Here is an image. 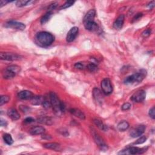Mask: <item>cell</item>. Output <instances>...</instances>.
Returning a JSON list of instances; mask_svg holds the SVG:
<instances>
[{
	"label": "cell",
	"instance_id": "obj_34",
	"mask_svg": "<svg viewBox=\"0 0 155 155\" xmlns=\"http://www.w3.org/2000/svg\"><path fill=\"white\" fill-rule=\"evenodd\" d=\"M131 107H132L131 104H130L129 102H126V103H124V104L122 106L121 108L123 111H127L130 109Z\"/></svg>",
	"mask_w": 155,
	"mask_h": 155
},
{
	"label": "cell",
	"instance_id": "obj_18",
	"mask_svg": "<svg viewBox=\"0 0 155 155\" xmlns=\"http://www.w3.org/2000/svg\"><path fill=\"white\" fill-rule=\"evenodd\" d=\"M7 115L13 121H17L20 118V115L15 108H10L7 111Z\"/></svg>",
	"mask_w": 155,
	"mask_h": 155
},
{
	"label": "cell",
	"instance_id": "obj_36",
	"mask_svg": "<svg viewBox=\"0 0 155 155\" xmlns=\"http://www.w3.org/2000/svg\"><path fill=\"white\" fill-rule=\"evenodd\" d=\"M43 106L44 108H46V109H48L51 106V103L50 101L49 102L47 100L44 99L43 102Z\"/></svg>",
	"mask_w": 155,
	"mask_h": 155
},
{
	"label": "cell",
	"instance_id": "obj_11",
	"mask_svg": "<svg viewBox=\"0 0 155 155\" xmlns=\"http://www.w3.org/2000/svg\"><path fill=\"white\" fill-rule=\"evenodd\" d=\"M146 129V126L140 125L134 128H133L130 133V135L133 138H136L141 136L142 134L145 132Z\"/></svg>",
	"mask_w": 155,
	"mask_h": 155
},
{
	"label": "cell",
	"instance_id": "obj_30",
	"mask_svg": "<svg viewBox=\"0 0 155 155\" xmlns=\"http://www.w3.org/2000/svg\"><path fill=\"white\" fill-rule=\"evenodd\" d=\"M147 139V138L146 136H142L139 138L138 139L133 143L134 145H138V144H142L145 142Z\"/></svg>",
	"mask_w": 155,
	"mask_h": 155
},
{
	"label": "cell",
	"instance_id": "obj_5",
	"mask_svg": "<svg viewBox=\"0 0 155 155\" xmlns=\"http://www.w3.org/2000/svg\"><path fill=\"white\" fill-rule=\"evenodd\" d=\"M148 148H139L136 147H128L125 150H122V151L118 153V154H142L147 151Z\"/></svg>",
	"mask_w": 155,
	"mask_h": 155
},
{
	"label": "cell",
	"instance_id": "obj_28",
	"mask_svg": "<svg viewBox=\"0 0 155 155\" xmlns=\"http://www.w3.org/2000/svg\"><path fill=\"white\" fill-rule=\"evenodd\" d=\"M30 1H29V0H19V1H18L16 2V6L17 7H24L27 6V5L30 3Z\"/></svg>",
	"mask_w": 155,
	"mask_h": 155
},
{
	"label": "cell",
	"instance_id": "obj_37",
	"mask_svg": "<svg viewBox=\"0 0 155 155\" xmlns=\"http://www.w3.org/2000/svg\"><path fill=\"white\" fill-rule=\"evenodd\" d=\"M148 115H149L150 117L152 118L153 120H154V119H155V108H154V107H153L151 108V109L149 110Z\"/></svg>",
	"mask_w": 155,
	"mask_h": 155
},
{
	"label": "cell",
	"instance_id": "obj_25",
	"mask_svg": "<svg viewBox=\"0 0 155 155\" xmlns=\"http://www.w3.org/2000/svg\"><path fill=\"white\" fill-rule=\"evenodd\" d=\"M52 15L53 13L51 12H47L42 18H41V23L42 24H45L46 23H47L49 21V20L51 18V16H52Z\"/></svg>",
	"mask_w": 155,
	"mask_h": 155
},
{
	"label": "cell",
	"instance_id": "obj_20",
	"mask_svg": "<svg viewBox=\"0 0 155 155\" xmlns=\"http://www.w3.org/2000/svg\"><path fill=\"white\" fill-rule=\"evenodd\" d=\"M94 122L95 124L100 129V130L104 132H107L108 130V127L101 120H100V119L98 118L95 119L94 120Z\"/></svg>",
	"mask_w": 155,
	"mask_h": 155
},
{
	"label": "cell",
	"instance_id": "obj_33",
	"mask_svg": "<svg viewBox=\"0 0 155 155\" xmlns=\"http://www.w3.org/2000/svg\"><path fill=\"white\" fill-rule=\"evenodd\" d=\"M58 5V3H51L50 6H49L48 7V12H52V11L53 10H55L56 7H57Z\"/></svg>",
	"mask_w": 155,
	"mask_h": 155
},
{
	"label": "cell",
	"instance_id": "obj_17",
	"mask_svg": "<svg viewBox=\"0 0 155 155\" xmlns=\"http://www.w3.org/2000/svg\"><path fill=\"white\" fill-rule=\"evenodd\" d=\"M45 129L41 126L33 127L29 130V133L32 135H43L45 133Z\"/></svg>",
	"mask_w": 155,
	"mask_h": 155
},
{
	"label": "cell",
	"instance_id": "obj_32",
	"mask_svg": "<svg viewBox=\"0 0 155 155\" xmlns=\"http://www.w3.org/2000/svg\"><path fill=\"white\" fill-rule=\"evenodd\" d=\"M74 67L75 68L79 70H84L85 68H86V66L82 63H77L75 64Z\"/></svg>",
	"mask_w": 155,
	"mask_h": 155
},
{
	"label": "cell",
	"instance_id": "obj_13",
	"mask_svg": "<svg viewBox=\"0 0 155 155\" xmlns=\"http://www.w3.org/2000/svg\"><path fill=\"white\" fill-rule=\"evenodd\" d=\"M84 25L85 28L91 31V32H94V31H96L99 29V26H98V24L94 21H85L84 22Z\"/></svg>",
	"mask_w": 155,
	"mask_h": 155
},
{
	"label": "cell",
	"instance_id": "obj_6",
	"mask_svg": "<svg viewBox=\"0 0 155 155\" xmlns=\"http://www.w3.org/2000/svg\"><path fill=\"white\" fill-rule=\"evenodd\" d=\"M92 135H93V137H94V141L95 143L96 144V145L98 146V147H99L101 150H103V151L107 150L108 146H107V144L104 142V139L100 136L99 134L96 133L95 130H93Z\"/></svg>",
	"mask_w": 155,
	"mask_h": 155
},
{
	"label": "cell",
	"instance_id": "obj_41",
	"mask_svg": "<svg viewBox=\"0 0 155 155\" xmlns=\"http://www.w3.org/2000/svg\"><path fill=\"white\" fill-rule=\"evenodd\" d=\"M42 135V136H41V138H42L44 139H46V140H50V139H52V138H51V136L50 135H45L44 133L43 134V135Z\"/></svg>",
	"mask_w": 155,
	"mask_h": 155
},
{
	"label": "cell",
	"instance_id": "obj_44",
	"mask_svg": "<svg viewBox=\"0 0 155 155\" xmlns=\"http://www.w3.org/2000/svg\"><path fill=\"white\" fill-rule=\"evenodd\" d=\"M11 1H4V0H1V6H0V7H2L3 6H4V5H6V4L9 3H10Z\"/></svg>",
	"mask_w": 155,
	"mask_h": 155
},
{
	"label": "cell",
	"instance_id": "obj_19",
	"mask_svg": "<svg viewBox=\"0 0 155 155\" xmlns=\"http://www.w3.org/2000/svg\"><path fill=\"white\" fill-rule=\"evenodd\" d=\"M70 112L71 114L76 116V118L80 119V120H85L86 116L84 115V113L81 110L78 109V108H71V109L70 110Z\"/></svg>",
	"mask_w": 155,
	"mask_h": 155
},
{
	"label": "cell",
	"instance_id": "obj_23",
	"mask_svg": "<svg viewBox=\"0 0 155 155\" xmlns=\"http://www.w3.org/2000/svg\"><path fill=\"white\" fill-rule=\"evenodd\" d=\"M129 126H130V125H129L128 122L126 121H122L118 124L117 128L120 132H125L129 128Z\"/></svg>",
	"mask_w": 155,
	"mask_h": 155
},
{
	"label": "cell",
	"instance_id": "obj_14",
	"mask_svg": "<svg viewBox=\"0 0 155 155\" xmlns=\"http://www.w3.org/2000/svg\"><path fill=\"white\" fill-rule=\"evenodd\" d=\"M18 98L21 100H32L33 96V94L32 92L29 90H23L19 92L18 95Z\"/></svg>",
	"mask_w": 155,
	"mask_h": 155
},
{
	"label": "cell",
	"instance_id": "obj_2",
	"mask_svg": "<svg viewBox=\"0 0 155 155\" xmlns=\"http://www.w3.org/2000/svg\"><path fill=\"white\" fill-rule=\"evenodd\" d=\"M36 42L42 47H48L55 41L54 36L47 32H40L36 35Z\"/></svg>",
	"mask_w": 155,
	"mask_h": 155
},
{
	"label": "cell",
	"instance_id": "obj_1",
	"mask_svg": "<svg viewBox=\"0 0 155 155\" xmlns=\"http://www.w3.org/2000/svg\"><path fill=\"white\" fill-rule=\"evenodd\" d=\"M49 96L51 106L53 108L55 114L57 116H61L65 110V107L64 102L59 100L57 95L55 92H50Z\"/></svg>",
	"mask_w": 155,
	"mask_h": 155
},
{
	"label": "cell",
	"instance_id": "obj_42",
	"mask_svg": "<svg viewBox=\"0 0 155 155\" xmlns=\"http://www.w3.org/2000/svg\"><path fill=\"white\" fill-rule=\"evenodd\" d=\"M0 124L1 127H6L7 125V123L6 121L4 120L3 119H1V121H0Z\"/></svg>",
	"mask_w": 155,
	"mask_h": 155
},
{
	"label": "cell",
	"instance_id": "obj_31",
	"mask_svg": "<svg viewBox=\"0 0 155 155\" xmlns=\"http://www.w3.org/2000/svg\"><path fill=\"white\" fill-rule=\"evenodd\" d=\"M75 3V1H66L63 6H62L61 7V9H67V8H69L70 7H71L72 5H73V4Z\"/></svg>",
	"mask_w": 155,
	"mask_h": 155
},
{
	"label": "cell",
	"instance_id": "obj_4",
	"mask_svg": "<svg viewBox=\"0 0 155 155\" xmlns=\"http://www.w3.org/2000/svg\"><path fill=\"white\" fill-rule=\"evenodd\" d=\"M21 70V67L17 65H12L8 66L3 71V77L4 79H12L16 76Z\"/></svg>",
	"mask_w": 155,
	"mask_h": 155
},
{
	"label": "cell",
	"instance_id": "obj_9",
	"mask_svg": "<svg viewBox=\"0 0 155 155\" xmlns=\"http://www.w3.org/2000/svg\"><path fill=\"white\" fill-rule=\"evenodd\" d=\"M5 26L8 28H12L13 29H17V30H24L26 26L25 25L21 22H18L16 21H13V20H10L6 23V24H4Z\"/></svg>",
	"mask_w": 155,
	"mask_h": 155
},
{
	"label": "cell",
	"instance_id": "obj_40",
	"mask_svg": "<svg viewBox=\"0 0 155 155\" xmlns=\"http://www.w3.org/2000/svg\"><path fill=\"white\" fill-rule=\"evenodd\" d=\"M142 16V13H137V14L135 15V17H134V18H133V22L135 21H137L138 19H139V18H140Z\"/></svg>",
	"mask_w": 155,
	"mask_h": 155
},
{
	"label": "cell",
	"instance_id": "obj_10",
	"mask_svg": "<svg viewBox=\"0 0 155 155\" xmlns=\"http://www.w3.org/2000/svg\"><path fill=\"white\" fill-rule=\"evenodd\" d=\"M146 93L143 90H138L134 94L132 97L131 100L134 102H142L146 99Z\"/></svg>",
	"mask_w": 155,
	"mask_h": 155
},
{
	"label": "cell",
	"instance_id": "obj_43",
	"mask_svg": "<svg viewBox=\"0 0 155 155\" xmlns=\"http://www.w3.org/2000/svg\"><path fill=\"white\" fill-rule=\"evenodd\" d=\"M154 4H155L154 1H152V2H150V3L148 4L147 7H148L150 9H152L154 7Z\"/></svg>",
	"mask_w": 155,
	"mask_h": 155
},
{
	"label": "cell",
	"instance_id": "obj_16",
	"mask_svg": "<svg viewBox=\"0 0 155 155\" xmlns=\"http://www.w3.org/2000/svg\"><path fill=\"white\" fill-rule=\"evenodd\" d=\"M93 95H94V100L98 104H102L104 98H103L101 92L99 89L97 88H95L93 90Z\"/></svg>",
	"mask_w": 155,
	"mask_h": 155
},
{
	"label": "cell",
	"instance_id": "obj_24",
	"mask_svg": "<svg viewBox=\"0 0 155 155\" xmlns=\"http://www.w3.org/2000/svg\"><path fill=\"white\" fill-rule=\"evenodd\" d=\"M38 122L41 124H52V120H51L50 118L49 117H41L38 119Z\"/></svg>",
	"mask_w": 155,
	"mask_h": 155
},
{
	"label": "cell",
	"instance_id": "obj_22",
	"mask_svg": "<svg viewBox=\"0 0 155 155\" xmlns=\"http://www.w3.org/2000/svg\"><path fill=\"white\" fill-rule=\"evenodd\" d=\"M45 98L41 96H33L32 100H31V102L32 104L35 106H38L43 104V102L44 101Z\"/></svg>",
	"mask_w": 155,
	"mask_h": 155
},
{
	"label": "cell",
	"instance_id": "obj_3",
	"mask_svg": "<svg viewBox=\"0 0 155 155\" xmlns=\"http://www.w3.org/2000/svg\"><path fill=\"white\" fill-rule=\"evenodd\" d=\"M146 74L147 73L145 70H141L135 74L127 77L125 80L124 81V82L127 85L139 83V82L142 81L144 78L146 77Z\"/></svg>",
	"mask_w": 155,
	"mask_h": 155
},
{
	"label": "cell",
	"instance_id": "obj_35",
	"mask_svg": "<svg viewBox=\"0 0 155 155\" xmlns=\"http://www.w3.org/2000/svg\"><path fill=\"white\" fill-rule=\"evenodd\" d=\"M151 33H152V30L148 29H146V30H144L142 33V36L144 38H147V37H148L149 36L151 35Z\"/></svg>",
	"mask_w": 155,
	"mask_h": 155
},
{
	"label": "cell",
	"instance_id": "obj_38",
	"mask_svg": "<svg viewBox=\"0 0 155 155\" xmlns=\"http://www.w3.org/2000/svg\"><path fill=\"white\" fill-rule=\"evenodd\" d=\"M19 108H20V110L24 113H27V112L29 111V109H30L27 106H20Z\"/></svg>",
	"mask_w": 155,
	"mask_h": 155
},
{
	"label": "cell",
	"instance_id": "obj_39",
	"mask_svg": "<svg viewBox=\"0 0 155 155\" xmlns=\"http://www.w3.org/2000/svg\"><path fill=\"white\" fill-rule=\"evenodd\" d=\"M35 121V120L33 118H31V117H29V118H25L24 122L25 123H26V124H29V123H32L33 122Z\"/></svg>",
	"mask_w": 155,
	"mask_h": 155
},
{
	"label": "cell",
	"instance_id": "obj_26",
	"mask_svg": "<svg viewBox=\"0 0 155 155\" xmlns=\"http://www.w3.org/2000/svg\"><path fill=\"white\" fill-rule=\"evenodd\" d=\"M3 139H4V142H6L9 146L12 145V144L13 143V138H12V136L10 135V134H8V133L4 134V135H3Z\"/></svg>",
	"mask_w": 155,
	"mask_h": 155
},
{
	"label": "cell",
	"instance_id": "obj_15",
	"mask_svg": "<svg viewBox=\"0 0 155 155\" xmlns=\"http://www.w3.org/2000/svg\"><path fill=\"white\" fill-rule=\"evenodd\" d=\"M125 17L124 15H121L118 17L113 23V27L116 30H120L122 29L124 23Z\"/></svg>",
	"mask_w": 155,
	"mask_h": 155
},
{
	"label": "cell",
	"instance_id": "obj_8",
	"mask_svg": "<svg viewBox=\"0 0 155 155\" xmlns=\"http://www.w3.org/2000/svg\"><path fill=\"white\" fill-rule=\"evenodd\" d=\"M0 58L1 60L9 61H18L21 59L22 57L20 55L13 53H3L1 52L0 53Z\"/></svg>",
	"mask_w": 155,
	"mask_h": 155
},
{
	"label": "cell",
	"instance_id": "obj_7",
	"mask_svg": "<svg viewBox=\"0 0 155 155\" xmlns=\"http://www.w3.org/2000/svg\"><path fill=\"white\" fill-rule=\"evenodd\" d=\"M102 91L106 95H110L113 92V86L109 78H105L101 81Z\"/></svg>",
	"mask_w": 155,
	"mask_h": 155
},
{
	"label": "cell",
	"instance_id": "obj_27",
	"mask_svg": "<svg viewBox=\"0 0 155 155\" xmlns=\"http://www.w3.org/2000/svg\"><path fill=\"white\" fill-rule=\"evenodd\" d=\"M86 68L91 72H95L98 70V66L94 63H90L86 65Z\"/></svg>",
	"mask_w": 155,
	"mask_h": 155
},
{
	"label": "cell",
	"instance_id": "obj_21",
	"mask_svg": "<svg viewBox=\"0 0 155 155\" xmlns=\"http://www.w3.org/2000/svg\"><path fill=\"white\" fill-rule=\"evenodd\" d=\"M43 147L47 149L53 150H59L61 148L60 144L56 142H49L43 144Z\"/></svg>",
	"mask_w": 155,
	"mask_h": 155
},
{
	"label": "cell",
	"instance_id": "obj_29",
	"mask_svg": "<svg viewBox=\"0 0 155 155\" xmlns=\"http://www.w3.org/2000/svg\"><path fill=\"white\" fill-rule=\"evenodd\" d=\"M10 100V97L7 95H2L0 97V106H3L7 103Z\"/></svg>",
	"mask_w": 155,
	"mask_h": 155
},
{
	"label": "cell",
	"instance_id": "obj_12",
	"mask_svg": "<svg viewBox=\"0 0 155 155\" xmlns=\"http://www.w3.org/2000/svg\"><path fill=\"white\" fill-rule=\"evenodd\" d=\"M79 32V29L77 27H72L67 33L66 37V41L67 42L71 43L72 41H73L76 37L78 36Z\"/></svg>",
	"mask_w": 155,
	"mask_h": 155
}]
</instances>
